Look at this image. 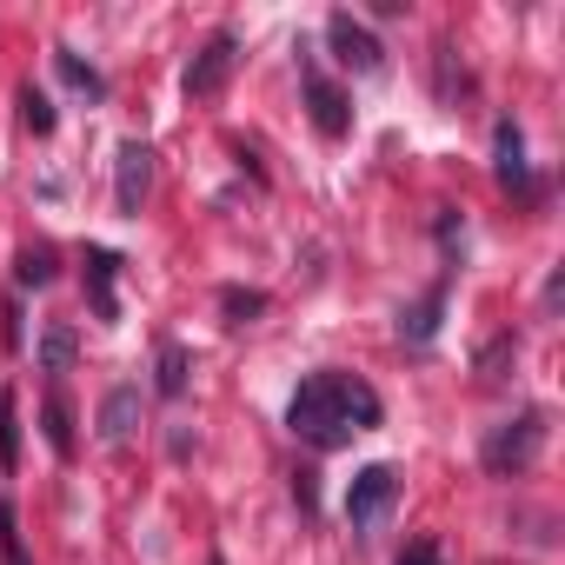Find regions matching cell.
<instances>
[{
    "label": "cell",
    "mask_w": 565,
    "mask_h": 565,
    "mask_svg": "<svg viewBox=\"0 0 565 565\" xmlns=\"http://www.w3.org/2000/svg\"><path fill=\"white\" fill-rule=\"evenodd\" d=\"M41 433H47L54 459H74V419H67V399H61V393H47V406H41Z\"/></svg>",
    "instance_id": "7c38bea8"
},
{
    "label": "cell",
    "mask_w": 565,
    "mask_h": 565,
    "mask_svg": "<svg viewBox=\"0 0 565 565\" xmlns=\"http://www.w3.org/2000/svg\"><path fill=\"white\" fill-rule=\"evenodd\" d=\"M492 173H499V186L532 193V167H525V134H519V120H499V134H492Z\"/></svg>",
    "instance_id": "9c48e42d"
},
{
    "label": "cell",
    "mask_w": 565,
    "mask_h": 565,
    "mask_svg": "<svg viewBox=\"0 0 565 565\" xmlns=\"http://www.w3.org/2000/svg\"><path fill=\"white\" fill-rule=\"evenodd\" d=\"M327 47H333V61L347 67V74H386V47L366 34V21H353L347 8L340 14H327Z\"/></svg>",
    "instance_id": "5b68a950"
},
{
    "label": "cell",
    "mask_w": 565,
    "mask_h": 565,
    "mask_svg": "<svg viewBox=\"0 0 565 565\" xmlns=\"http://www.w3.org/2000/svg\"><path fill=\"white\" fill-rule=\"evenodd\" d=\"M393 499H399L393 466H360L353 486H347V525H353V532H373V525L393 512Z\"/></svg>",
    "instance_id": "277c9868"
},
{
    "label": "cell",
    "mask_w": 565,
    "mask_h": 565,
    "mask_svg": "<svg viewBox=\"0 0 565 565\" xmlns=\"http://www.w3.org/2000/svg\"><path fill=\"white\" fill-rule=\"evenodd\" d=\"M233 67H239V41H233V28H220V34H206V47L186 61V100H220V87L233 81Z\"/></svg>",
    "instance_id": "3957f363"
},
{
    "label": "cell",
    "mask_w": 565,
    "mask_h": 565,
    "mask_svg": "<svg viewBox=\"0 0 565 565\" xmlns=\"http://www.w3.org/2000/svg\"><path fill=\"white\" fill-rule=\"evenodd\" d=\"M0 558L8 565H28V545H21V525H14V505L0 499Z\"/></svg>",
    "instance_id": "ffe728a7"
},
{
    "label": "cell",
    "mask_w": 565,
    "mask_h": 565,
    "mask_svg": "<svg viewBox=\"0 0 565 565\" xmlns=\"http://www.w3.org/2000/svg\"><path fill=\"white\" fill-rule=\"evenodd\" d=\"M134 419H140V386H114L107 406H100V439L120 446V439L134 433Z\"/></svg>",
    "instance_id": "30bf717a"
},
{
    "label": "cell",
    "mask_w": 565,
    "mask_h": 565,
    "mask_svg": "<svg viewBox=\"0 0 565 565\" xmlns=\"http://www.w3.org/2000/svg\"><path fill=\"white\" fill-rule=\"evenodd\" d=\"M539 446H545V413H539V406H525L519 419H505V426H492V433H486L479 459H486V472H492V479H512V472H525V466L539 459Z\"/></svg>",
    "instance_id": "7a4b0ae2"
},
{
    "label": "cell",
    "mask_w": 565,
    "mask_h": 565,
    "mask_svg": "<svg viewBox=\"0 0 565 565\" xmlns=\"http://www.w3.org/2000/svg\"><path fill=\"white\" fill-rule=\"evenodd\" d=\"M153 386H160L167 399L186 393V347H180V340H160V373H153Z\"/></svg>",
    "instance_id": "5bb4252c"
},
{
    "label": "cell",
    "mask_w": 565,
    "mask_h": 565,
    "mask_svg": "<svg viewBox=\"0 0 565 565\" xmlns=\"http://www.w3.org/2000/svg\"><path fill=\"white\" fill-rule=\"evenodd\" d=\"M439 307H446V279H439V287H433V294H426V300H419L406 320H399V333H406L413 347H426V340L439 333Z\"/></svg>",
    "instance_id": "8fae6325"
},
{
    "label": "cell",
    "mask_w": 565,
    "mask_h": 565,
    "mask_svg": "<svg viewBox=\"0 0 565 565\" xmlns=\"http://www.w3.org/2000/svg\"><path fill=\"white\" fill-rule=\"evenodd\" d=\"M54 67H61V81H67V87H81L87 100H107V81H100V74H94V67H87L81 54H67V47H54Z\"/></svg>",
    "instance_id": "4fadbf2b"
},
{
    "label": "cell",
    "mask_w": 565,
    "mask_h": 565,
    "mask_svg": "<svg viewBox=\"0 0 565 565\" xmlns=\"http://www.w3.org/2000/svg\"><path fill=\"white\" fill-rule=\"evenodd\" d=\"M41 366H47V373H67V366H74V333H67V327H54V333L41 340Z\"/></svg>",
    "instance_id": "d6986e66"
},
{
    "label": "cell",
    "mask_w": 565,
    "mask_h": 565,
    "mask_svg": "<svg viewBox=\"0 0 565 565\" xmlns=\"http://www.w3.org/2000/svg\"><path fill=\"white\" fill-rule=\"evenodd\" d=\"M300 54H307V47H300ZM300 87H307V114H313V127H320L327 140H340V134L353 127V107H347V94L313 67V54L300 61Z\"/></svg>",
    "instance_id": "52a82bcc"
},
{
    "label": "cell",
    "mask_w": 565,
    "mask_h": 565,
    "mask_svg": "<svg viewBox=\"0 0 565 565\" xmlns=\"http://www.w3.org/2000/svg\"><path fill=\"white\" fill-rule=\"evenodd\" d=\"M153 193V147L147 140H120V160H114V213L120 220H140Z\"/></svg>",
    "instance_id": "8992f818"
},
{
    "label": "cell",
    "mask_w": 565,
    "mask_h": 565,
    "mask_svg": "<svg viewBox=\"0 0 565 565\" xmlns=\"http://www.w3.org/2000/svg\"><path fill=\"white\" fill-rule=\"evenodd\" d=\"M114 279H120V253L87 246V300H94V320H100V327H120V294H114Z\"/></svg>",
    "instance_id": "ba28073f"
},
{
    "label": "cell",
    "mask_w": 565,
    "mask_h": 565,
    "mask_svg": "<svg viewBox=\"0 0 565 565\" xmlns=\"http://www.w3.org/2000/svg\"><path fill=\"white\" fill-rule=\"evenodd\" d=\"M220 307H226V327H253V313H266V294H239V287H226Z\"/></svg>",
    "instance_id": "e0dca14e"
},
{
    "label": "cell",
    "mask_w": 565,
    "mask_h": 565,
    "mask_svg": "<svg viewBox=\"0 0 565 565\" xmlns=\"http://www.w3.org/2000/svg\"><path fill=\"white\" fill-rule=\"evenodd\" d=\"M380 393L360 380V373H340V366H327V373H313V380H300V393L287 399V426H294V439H307L313 452H333V446H347V439H360V433H373L380 426Z\"/></svg>",
    "instance_id": "6da1fadb"
},
{
    "label": "cell",
    "mask_w": 565,
    "mask_h": 565,
    "mask_svg": "<svg viewBox=\"0 0 565 565\" xmlns=\"http://www.w3.org/2000/svg\"><path fill=\"white\" fill-rule=\"evenodd\" d=\"M21 114H28V127H34V134H41V140H47V134H54V100H47V94H41V87H21Z\"/></svg>",
    "instance_id": "ac0fdd59"
},
{
    "label": "cell",
    "mask_w": 565,
    "mask_h": 565,
    "mask_svg": "<svg viewBox=\"0 0 565 565\" xmlns=\"http://www.w3.org/2000/svg\"><path fill=\"white\" fill-rule=\"evenodd\" d=\"M393 565H439V539H433V532H419V539H413Z\"/></svg>",
    "instance_id": "44dd1931"
},
{
    "label": "cell",
    "mask_w": 565,
    "mask_h": 565,
    "mask_svg": "<svg viewBox=\"0 0 565 565\" xmlns=\"http://www.w3.org/2000/svg\"><path fill=\"white\" fill-rule=\"evenodd\" d=\"M21 287H47V279H54V246H21Z\"/></svg>",
    "instance_id": "2e32d148"
},
{
    "label": "cell",
    "mask_w": 565,
    "mask_h": 565,
    "mask_svg": "<svg viewBox=\"0 0 565 565\" xmlns=\"http://www.w3.org/2000/svg\"><path fill=\"white\" fill-rule=\"evenodd\" d=\"M21 466V426H14V393H0V472Z\"/></svg>",
    "instance_id": "9a60e30c"
},
{
    "label": "cell",
    "mask_w": 565,
    "mask_h": 565,
    "mask_svg": "<svg viewBox=\"0 0 565 565\" xmlns=\"http://www.w3.org/2000/svg\"><path fill=\"white\" fill-rule=\"evenodd\" d=\"M206 565H226V558H206Z\"/></svg>",
    "instance_id": "7402d4cb"
}]
</instances>
